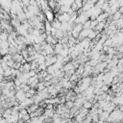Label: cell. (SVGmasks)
Masks as SVG:
<instances>
[{
	"mask_svg": "<svg viewBox=\"0 0 123 123\" xmlns=\"http://www.w3.org/2000/svg\"><path fill=\"white\" fill-rule=\"evenodd\" d=\"M15 97H16V99H17V101L19 102V103H22V102H24L27 98H26V93L21 89L20 91H17L16 93H15Z\"/></svg>",
	"mask_w": 123,
	"mask_h": 123,
	"instance_id": "1",
	"label": "cell"
},
{
	"mask_svg": "<svg viewBox=\"0 0 123 123\" xmlns=\"http://www.w3.org/2000/svg\"><path fill=\"white\" fill-rule=\"evenodd\" d=\"M44 13H45V16H46V20H47L48 22L52 23V22L55 20V13H54L53 11L49 10V11H46Z\"/></svg>",
	"mask_w": 123,
	"mask_h": 123,
	"instance_id": "2",
	"label": "cell"
},
{
	"mask_svg": "<svg viewBox=\"0 0 123 123\" xmlns=\"http://www.w3.org/2000/svg\"><path fill=\"white\" fill-rule=\"evenodd\" d=\"M51 25H52V27L56 28L57 30H61V28H62V22L58 18H55V20L51 23Z\"/></svg>",
	"mask_w": 123,
	"mask_h": 123,
	"instance_id": "3",
	"label": "cell"
},
{
	"mask_svg": "<svg viewBox=\"0 0 123 123\" xmlns=\"http://www.w3.org/2000/svg\"><path fill=\"white\" fill-rule=\"evenodd\" d=\"M21 24H22V23H21L18 19H12V20H11V25L13 27L14 30H16L19 26H21Z\"/></svg>",
	"mask_w": 123,
	"mask_h": 123,
	"instance_id": "4",
	"label": "cell"
},
{
	"mask_svg": "<svg viewBox=\"0 0 123 123\" xmlns=\"http://www.w3.org/2000/svg\"><path fill=\"white\" fill-rule=\"evenodd\" d=\"M62 50H63V45H62V44L58 43V44L55 45V54H56V55L61 54Z\"/></svg>",
	"mask_w": 123,
	"mask_h": 123,
	"instance_id": "5",
	"label": "cell"
},
{
	"mask_svg": "<svg viewBox=\"0 0 123 123\" xmlns=\"http://www.w3.org/2000/svg\"><path fill=\"white\" fill-rule=\"evenodd\" d=\"M22 60H24V58L21 54H15L12 56V61H14L15 62H21Z\"/></svg>",
	"mask_w": 123,
	"mask_h": 123,
	"instance_id": "6",
	"label": "cell"
},
{
	"mask_svg": "<svg viewBox=\"0 0 123 123\" xmlns=\"http://www.w3.org/2000/svg\"><path fill=\"white\" fill-rule=\"evenodd\" d=\"M73 69H75V67H74V65L71 63V62H68V63H66L65 65H63V68H62V70H63L64 72L70 71V70H73Z\"/></svg>",
	"mask_w": 123,
	"mask_h": 123,
	"instance_id": "7",
	"label": "cell"
},
{
	"mask_svg": "<svg viewBox=\"0 0 123 123\" xmlns=\"http://www.w3.org/2000/svg\"><path fill=\"white\" fill-rule=\"evenodd\" d=\"M10 34L7 32V31H4L0 34V38H1V41H7L8 40V37H9Z\"/></svg>",
	"mask_w": 123,
	"mask_h": 123,
	"instance_id": "8",
	"label": "cell"
},
{
	"mask_svg": "<svg viewBox=\"0 0 123 123\" xmlns=\"http://www.w3.org/2000/svg\"><path fill=\"white\" fill-rule=\"evenodd\" d=\"M9 54H11L12 56H13V55H15V54H19V52H18V50H17L16 47H14V46H10V48H9Z\"/></svg>",
	"mask_w": 123,
	"mask_h": 123,
	"instance_id": "9",
	"label": "cell"
},
{
	"mask_svg": "<svg viewBox=\"0 0 123 123\" xmlns=\"http://www.w3.org/2000/svg\"><path fill=\"white\" fill-rule=\"evenodd\" d=\"M0 46H1V49H9L11 45H10L8 40L7 41H1L0 40Z\"/></svg>",
	"mask_w": 123,
	"mask_h": 123,
	"instance_id": "10",
	"label": "cell"
},
{
	"mask_svg": "<svg viewBox=\"0 0 123 123\" xmlns=\"http://www.w3.org/2000/svg\"><path fill=\"white\" fill-rule=\"evenodd\" d=\"M48 5H49L50 10L54 12L56 9V6H57V1H48Z\"/></svg>",
	"mask_w": 123,
	"mask_h": 123,
	"instance_id": "11",
	"label": "cell"
},
{
	"mask_svg": "<svg viewBox=\"0 0 123 123\" xmlns=\"http://www.w3.org/2000/svg\"><path fill=\"white\" fill-rule=\"evenodd\" d=\"M96 37H97V33H96L95 31H93V30H91V31L89 32V34H88V38H89L90 40H93V39H95Z\"/></svg>",
	"mask_w": 123,
	"mask_h": 123,
	"instance_id": "12",
	"label": "cell"
},
{
	"mask_svg": "<svg viewBox=\"0 0 123 123\" xmlns=\"http://www.w3.org/2000/svg\"><path fill=\"white\" fill-rule=\"evenodd\" d=\"M92 107H93V104H92L91 101H86V102L84 104V106H83V108H85V109H86V110H90Z\"/></svg>",
	"mask_w": 123,
	"mask_h": 123,
	"instance_id": "13",
	"label": "cell"
},
{
	"mask_svg": "<svg viewBox=\"0 0 123 123\" xmlns=\"http://www.w3.org/2000/svg\"><path fill=\"white\" fill-rule=\"evenodd\" d=\"M112 18H113L114 21H117V20H119L120 18H122V14H121L119 12H116L112 15Z\"/></svg>",
	"mask_w": 123,
	"mask_h": 123,
	"instance_id": "14",
	"label": "cell"
},
{
	"mask_svg": "<svg viewBox=\"0 0 123 123\" xmlns=\"http://www.w3.org/2000/svg\"><path fill=\"white\" fill-rule=\"evenodd\" d=\"M83 26H84V30H88V29H90V26H91V21L88 19L87 21H86V22L83 24Z\"/></svg>",
	"mask_w": 123,
	"mask_h": 123,
	"instance_id": "15",
	"label": "cell"
},
{
	"mask_svg": "<svg viewBox=\"0 0 123 123\" xmlns=\"http://www.w3.org/2000/svg\"><path fill=\"white\" fill-rule=\"evenodd\" d=\"M38 63L37 62V61L35 60V61H33L32 62H31V67H32V70H36V69H37L38 68Z\"/></svg>",
	"mask_w": 123,
	"mask_h": 123,
	"instance_id": "16",
	"label": "cell"
},
{
	"mask_svg": "<svg viewBox=\"0 0 123 123\" xmlns=\"http://www.w3.org/2000/svg\"><path fill=\"white\" fill-rule=\"evenodd\" d=\"M100 121V115L99 114H92V122L97 123Z\"/></svg>",
	"mask_w": 123,
	"mask_h": 123,
	"instance_id": "17",
	"label": "cell"
},
{
	"mask_svg": "<svg viewBox=\"0 0 123 123\" xmlns=\"http://www.w3.org/2000/svg\"><path fill=\"white\" fill-rule=\"evenodd\" d=\"M74 118H75V120H76V121H77L78 123H82V122H83V121L85 120V118H84V117H82V116H81L80 114L76 115V116H75Z\"/></svg>",
	"mask_w": 123,
	"mask_h": 123,
	"instance_id": "18",
	"label": "cell"
},
{
	"mask_svg": "<svg viewBox=\"0 0 123 123\" xmlns=\"http://www.w3.org/2000/svg\"><path fill=\"white\" fill-rule=\"evenodd\" d=\"M45 86H44V82L43 83H39L38 84V86H37V91H42L43 89H45Z\"/></svg>",
	"mask_w": 123,
	"mask_h": 123,
	"instance_id": "19",
	"label": "cell"
},
{
	"mask_svg": "<svg viewBox=\"0 0 123 123\" xmlns=\"http://www.w3.org/2000/svg\"><path fill=\"white\" fill-rule=\"evenodd\" d=\"M20 54L23 56V58H24V59H27V58L29 57V52H28V50H27V49H26V50H22Z\"/></svg>",
	"mask_w": 123,
	"mask_h": 123,
	"instance_id": "20",
	"label": "cell"
},
{
	"mask_svg": "<svg viewBox=\"0 0 123 123\" xmlns=\"http://www.w3.org/2000/svg\"><path fill=\"white\" fill-rule=\"evenodd\" d=\"M65 106H66L68 109H72V108H74V102H73V101H67V102L65 103Z\"/></svg>",
	"mask_w": 123,
	"mask_h": 123,
	"instance_id": "21",
	"label": "cell"
},
{
	"mask_svg": "<svg viewBox=\"0 0 123 123\" xmlns=\"http://www.w3.org/2000/svg\"><path fill=\"white\" fill-rule=\"evenodd\" d=\"M71 10H72L73 12H78V11L80 10V9L78 8V6H77V5L75 4V1H74V3H73V4L71 5Z\"/></svg>",
	"mask_w": 123,
	"mask_h": 123,
	"instance_id": "22",
	"label": "cell"
},
{
	"mask_svg": "<svg viewBox=\"0 0 123 123\" xmlns=\"http://www.w3.org/2000/svg\"><path fill=\"white\" fill-rule=\"evenodd\" d=\"M110 88H111V86H108V85H104V86H102V88H101V90H102L103 92H108Z\"/></svg>",
	"mask_w": 123,
	"mask_h": 123,
	"instance_id": "23",
	"label": "cell"
},
{
	"mask_svg": "<svg viewBox=\"0 0 123 123\" xmlns=\"http://www.w3.org/2000/svg\"><path fill=\"white\" fill-rule=\"evenodd\" d=\"M75 4L78 6L79 9H83V1H81V0H76V1H75Z\"/></svg>",
	"mask_w": 123,
	"mask_h": 123,
	"instance_id": "24",
	"label": "cell"
},
{
	"mask_svg": "<svg viewBox=\"0 0 123 123\" xmlns=\"http://www.w3.org/2000/svg\"><path fill=\"white\" fill-rule=\"evenodd\" d=\"M79 36H80V33H79V32H77L76 30H73V31H72V37H73L74 38H78Z\"/></svg>",
	"mask_w": 123,
	"mask_h": 123,
	"instance_id": "25",
	"label": "cell"
},
{
	"mask_svg": "<svg viewBox=\"0 0 123 123\" xmlns=\"http://www.w3.org/2000/svg\"><path fill=\"white\" fill-rule=\"evenodd\" d=\"M21 66H22V64H21L20 62H14L12 68H13V69H17V70H19V68H20Z\"/></svg>",
	"mask_w": 123,
	"mask_h": 123,
	"instance_id": "26",
	"label": "cell"
},
{
	"mask_svg": "<svg viewBox=\"0 0 123 123\" xmlns=\"http://www.w3.org/2000/svg\"><path fill=\"white\" fill-rule=\"evenodd\" d=\"M0 54H1V56H2V57L6 56L7 54H9V49H1Z\"/></svg>",
	"mask_w": 123,
	"mask_h": 123,
	"instance_id": "27",
	"label": "cell"
},
{
	"mask_svg": "<svg viewBox=\"0 0 123 123\" xmlns=\"http://www.w3.org/2000/svg\"><path fill=\"white\" fill-rule=\"evenodd\" d=\"M13 82H14V85H15L16 86H21V84H22V83H21V81H20L18 78H15V79L13 80Z\"/></svg>",
	"mask_w": 123,
	"mask_h": 123,
	"instance_id": "28",
	"label": "cell"
},
{
	"mask_svg": "<svg viewBox=\"0 0 123 123\" xmlns=\"http://www.w3.org/2000/svg\"><path fill=\"white\" fill-rule=\"evenodd\" d=\"M112 43H113V41H112V39H111V38H109L108 40H106V42H105V45H107V46H109V47H111Z\"/></svg>",
	"mask_w": 123,
	"mask_h": 123,
	"instance_id": "29",
	"label": "cell"
},
{
	"mask_svg": "<svg viewBox=\"0 0 123 123\" xmlns=\"http://www.w3.org/2000/svg\"><path fill=\"white\" fill-rule=\"evenodd\" d=\"M36 75H37V73H36V71H35V70H31V71L29 72V76H30V78L35 77Z\"/></svg>",
	"mask_w": 123,
	"mask_h": 123,
	"instance_id": "30",
	"label": "cell"
},
{
	"mask_svg": "<svg viewBox=\"0 0 123 123\" xmlns=\"http://www.w3.org/2000/svg\"><path fill=\"white\" fill-rule=\"evenodd\" d=\"M109 49H110V47L104 44V46H103V50H102V51H103V52H105V53H107V52L109 51Z\"/></svg>",
	"mask_w": 123,
	"mask_h": 123,
	"instance_id": "31",
	"label": "cell"
},
{
	"mask_svg": "<svg viewBox=\"0 0 123 123\" xmlns=\"http://www.w3.org/2000/svg\"><path fill=\"white\" fill-rule=\"evenodd\" d=\"M118 64H120V65H123V58L118 60Z\"/></svg>",
	"mask_w": 123,
	"mask_h": 123,
	"instance_id": "32",
	"label": "cell"
},
{
	"mask_svg": "<svg viewBox=\"0 0 123 123\" xmlns=\"http://www.w3.org/2000/svg\"><path fill=\"white\" fill-rule=\"evenodd\" d=\"M117 107H118V109H119V111L123 112V105H121V106H117Z\"/></svg>",
	"mask_w": 123,
	"mask_h": 123,
	"instance_id": "33",
	"label": "cell"
},
{
	"mask_svg": "<svg viewBox=\"0 0 123 123\" xmlns=\"http://www.w3.org/2000/svg\"><path fill=\"white\" fill-rule=\"evenodd\" d=\"M17 123H26V122H24L23 120H18V122Z\"/></svg>",
	"mask_w": 123,
	"mask_h": 123,
	"instance_id": "34",
	"label": "cell"
}]
</instances>
